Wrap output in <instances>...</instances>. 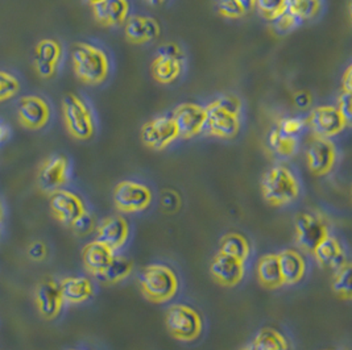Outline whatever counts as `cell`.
Wrapping results in <instances>:
<instances>
[{"label":"cell","instance_id":"cell-1","mask_svg":"<svg viewBox=\"0 0 352 350\" xmlns=\"http://www.w3.org/2000/svg\"><path fill=\"white\" fill-rule=\"evenodd\" d=\"M205 107L208 111L206 130L208 135L223 140L235 139L239 135L243 112V103L239 96L223 94L211 100Z\"/></svg>","mask_w":352,"mask_h":350},{"label":"cell","instance_id":"cell-2","mask_svg":"<svg viewBox=\"0 0 352 350\" xmlns=\"http://www.w3.org/2000/svg\"><path fill=\"white\" fill-rule=\"evenodd\" d=\"M74 74L87 86H100L111 74V60L104 49L91 43H77L72 49Z\"/></svg>","mask_w":352,"mask_h":350},{"label":"cell","instance_id":"cell-3","mask_svg":"<svg viewBox=\"0 0 352 350\" xmlns=\"http://www.w3.org/2000/svg\"><path fill=\"white\" fill-rule=\"evenodd\" d=\"M261 192L265 202L273 207H285L298 199L301 185L289 166L277 163L263 175Z\"/></svg>","mask_w":352,"mask_h":350},{"label":"cell","instance_id":"cell-4","mask_svg":"<svg viewBox=\"0 0 352 350\" xmlns=\"http://www.w3.org/2000/svg\"><path fill=\"white\" fill-rule=\"evenodd\" d=\"M63 117L69 135L80 141L94 137L96 119L89 102L78 94H67L63 100Z\"/></svg>","mask_w":352,"mask_h":350},{"label":"cell","instance_id":"cell-5","mask_svg":"<svg viewBox=\"0 0 352 350\" xmlns=\"http://www.w3.org/2000/svg\"><path fill=\"white\" fill-rule=\"evenodd\" d=\"M178 287L176 272L166 265H148L140 274L142 292L151 302H169L176 295Z\"/></svg>","mask_w":352,"mask_h":350},{"label":"cell","instance_id":"cell-6","mask_svg":"<svg viewBox=\"0 0 352 350\" xmlns=\"http://www.w3.org/2000/svg\"><path fill=\"white\" fill-rule=\"evenodd\" d=\"M165 323L170 334L184 342L197 340L204 329L201 315L194 308L185 304H173L169 307Z\"/></svg>","mask_w":352,"mask_h":350},{"label":"cell","instance_id":"cell-7","mask_svg":"<svg viewBox=\"0 0 352 350\" xmlns=\"http://www.w3.org/2000/svg\"><path fill=\"white\" fill-rule=\"evenodd\" d=\"M185 51L177 43L161 45L151 66L153 80L161 84L176 82L185 70Z\"/></svg>","mask_w":352,"mask_h":350},{"label":"cell","instance_id":"cell-8","mask_svg":"<svg viewBox=\"0 0 352 350\" xmlns=\"http://www.w3.org/2000/svg\"><path fill=\"white\" fill-rule=\"evenodd\" d=\"M152 199L151 189L136 180H123L113 190L115 207L124 213L143 212L151 206Z\"/></svg>","mask_w":352,"mask_h":350},{"label":"cell","instance_id":"cell-9","mask_svg":"<svg viewBox=\"0 0 352 350\" xmlns=\"http://www.w3.org/2000/svg\"><path fill=\"white\" fill-rule=\"evenodd\" d=\"M172 117L182 140H192L206 130L208 111L205 106L190 102L181 103L173 110Z\"/></svg>","mask_w":352,"mask_h":350},{"label":"cell","instance_id":"cell-10","mask_svg":"<svg viewBox=\"0 0 352 350\" xmlns=\"http://www.w3.org/2000/svg\"><path fill=\"white\" fill-rule=\"evenodd\" d=\"M142 141L152 150H164L179 139L172 115H160L146 121L142 132Z\"/></svg>","mask_w":352,"mask_h":350},{"label":"cell","instance_id":"cell-11","mask_svg":"<svg viewBox=\"0 0 352 350\" xmlns=\"http://www.w3.org/2000/svg\"><path fill=\"white\" fill-rule=\"evenodd\" d=\"M338 161V149L330 139L311 136L306 148V163L309 170L317 176L330 174Z\"/></svg>","mask_w":352,"mask_h":350},{"label":"cell","instance_id":"cell-12","mask_svg":"<svg viewBox=\"0 0 352 350\" xmlns=\"http://www.w3.org/2000/svg\"><path fill=\"white\" fill-rule=\"evenodd\" d=\"M72 165L63 154L50 156L43 162L37 174V185L45 194H53L64 189L70 180Z\"/></svg>","mask_w":352,"mask_h":350},{"label":"cell","instance_id":"cell-13","mask_svg":"<svg viewBox=\"0 0 352 350\" xmlns=\"http://www.w3.org/2000/svg\"><path fill=\"white\" fill-rule=\"evenodd\" d=\"M294 228L298 245L307 253H313L320 242L330 235L326 222L320 215L310 212L298 213L294 219Z\"/></svg>","mask_w":352,"mask_h":350},{"label":"cell","instance_id":"cell-14","mask_svg":"<svg viewBox=\"0 0 352 350\" xmlns=\"http://www.w3.org/2000/svg\"><path fill=\"white\" fill-rule=\"evenodd\" d=\"M64 60V48L54 38L40 40L33 51V67L43 80H52L57 75Z\"/></svg>","mask_w":352,"mask_h":350},{"label":"cell","instance_id":"cell-15","mask_svg":"<svg viewBox=\"0 0 352 350\" xmlns=\"http://www.w3.org/2000/svg\"><path fill=\"white\" fill-rule=\"evenodd\" d=\"M306 127L311 129L313 136H318L323 139H333L339 136L349 123L338 111L336 106H320L313 108L309 117L306 119Z\"/></svg>","mask_w":352,"mask_h":350},{"label":"cell","instance_id":"cell-16","mask_svg":"<svg viewBox=\"0 0 352 350\" xmlns=\"http://www.w3.org/2000/svg\"><path fill=\"white\" fill-rule=\"evenodd\" d=\"M16 113L19 123L23 127L40 130L48 126L52 119V107L43 96L24 95L17 102Z\"/></svg>","mask_w":352,"mask_h":350},{"label":"cell","instance_id":"cell-17","mask_svg":"<svg viewBox=\"0 0 352 350\" xmlns=\"http://www.w3.org/2000/svg\"><path fill=\"white\" fill-rule=\"evenodd\" d=\"M49 206L53 216L67 226H72L87 211L80 195L66 189L50 194Z\"/></svg>","mask_w":352,"mask_h":350},{"label":"cell","instance_id":"cell-18","mask_svg":"<svg viewBox=\"0 0 352 350\" xmlns=\"http://www.w3.org/2000/svg\"><path fill=\"white\" fill-rule=\"evenodd\" d=\"M34 302L43 318L47 320L57 318L65 304L60 285L52 279L40 282L34 290Z\"/></svg>","mask_w":352,"mask_h":350},{"label":"cell","instance_id":"cell-19","mask_svg":"<svg viewBox=\"0 0 352 350\" xmlns=\"http://www.w3.org/2000/svg\"><path fill=\"white\" fill-rule=\"evenodd\" d=\"M161 34L160 23L152 16L133 15L124 23V36L131 44L144 45L157 40Z\"/></svg>","mask_w":352,"mask_h":350},{"label":"cell","instance_id":"cell-20","mask_svg":"<svg viewBox=\"0 0 352 350\" xmlns=\"http://www.w3.org/2000/svg\"><path fill=\"white\" fill-rule=\"evenodd\" d=\"M210 272L219 285L232 287L239 285L243 281L245 268L243 261L219 252L210 265Z\"/></svg>","mask_w":352,"mask_h":350},{"label":"cell","instance_id":"cell-21","mask_svg":"<svg viewBox=\"0 0 352 350\" xmlns=\"http://www.w3.org/2000/svg\"><path fill=\"white\" fill-rule=\"evenodd\" d=\"M96 231V240L106 244L113 252L122 249L129 239V222L123 216L103 219Z\"/></svg>","mask_w":352,"mask_h":350},{"label":"cell","instance_id":"cell-22","mask_svg":"<svg viewBox=\"0 0 352 350\" xmlns=\"http://www.w3.org/2000/svg\"><path fill=\"white\" fill-rule=\"evenodd\" d=\"M91 8L96 23L106 28L124 25L131 14L129 0H102Z\"/></svg>","mask_w":352,"mask_h":350},{"label":"cell","instance_id":"cell-23","mask_svg":"<svg viewBox=\"0 0 352 350\" xmlns=\"http://www.w3.org/2000/svg\"><path fill=\"white\" fill-rule=\"evenodd\" d=\"M113 255L115 252L111 248H109L106 244L98 240L89 242L82 250V259H83L85 268L96 277H99L103 271L106 270Z\"/></svg>","mask_w":352,"mask_h":350},{"label":"cell","instance_id":"cell-24","mask_svg":"<svg viewBox=\"0 0 352 350\" xmlns=\"http://www.w3.org/2000/svg\"><path fill=\"white\" fill-rule=\"evenodd\" d=\"M313 255H316L320 266L336 271L347 264L346 253L343 245L339 240L329 235L326 239L320 242V245L314 249Z\"/></svg>","mask_w":352,"mask_h":350},{"label":"cell","instance_id":"cell-25","mask_svg":"<svg viewBox=\"0 0 352 350\" xmlns=\"http://www.w3.org/2000/svg\"><path fill=\"white\" fill-rule=\"evenodd\" d=\"M277 259L284 285H296L302 281L306 272V261L300 252L285 249L277 255Z\"/></svg>","mask_w":352,"mask_h":350},{"label":"cell","instance_id":"cell-26","mask_svg":"<svg viewBox=\"0 0 352 350\" xmlns=\"http://www.w3.org/2000/svg\"><path fill=\"white\" fill-rule=\"evenodd\" d=\"M58 285L63 299L67 304L87 302L94 295V285L86 277H66Z\"/></svg>","mask_w":352,"mask_h":350},{"label":"cell","instance_id":"cell-27","mask_svg":"<svg viewBox=\"0 0 352 350\" xmlns=\"http://www.w3.org/2000/svg\"><path fill=\"white\" fill-rule=\"evenodd\" d=\"M256 274L258 282L264 287L278 288L284 285L277 255H263L257 262Z\"/></svg>","mask_w":352,"mask_h":350},{"label":"cell","instance_id":"cell-28","mask_svg":"<svg viewBox=\"0 0 352 350\" xmlns=\"http://www.w3.org/2000/svg\"><path fill=\"white\" fill-rule=\"evenodd\" d=\"M268 145L277 157L290 159L297 153L300 141L298 137L284 135L277 128H274L268 136Z\"/></svg>","mask_w":352,"mask_h":350},{"label":"cell","instance_id":"cell-29","mask_svg":"<svg viewBox=\"0 0 352 350\" xmlns=\"http://www.w3.org/2000/svg\"><path fill=\"white\" fill-rule=\"evenodd\" d=\"M219 252L245 262V259L250 257V253H251V246H250L248 240L239 233H227L221 240Z\"/></svg>","mask_w":352,"mask_h":350},{"label":"cell","instance_id":"cell-30","mask_svg":"<svg viewBox=\"0 0 352 350\" xmlns=\"http://www.w3.org/2000/svg\"><path fill=\"white\" fill-rule=\"evenodd\" d=\"M251 344L256 350H290L287 337L273 328L260 329Z\"/></svg>","mask_w":352,"mask_h":350},{"label":"cell","instance_id":"cell-31","mask_svg":"<svg viewBox=\"0 0 352 350\" xmlns=\"http://www.w3.org/2000/svg\"><path fill=\"white\" fill-rule=\"evenodd\" d=\"M288 11L301 23L316 20L322 14L323 0H287Z\"/></svg>","mask_w":352,"mask_h":350},{"label":"cell","instance_id":"cell-32","mask_svg":"<svg viewBox=\"0 0 352 350\" xmlns=\"http://www.w3.org/2000/svg\"><path fill=\"white\" fill-rule=\"evenodd\" d=\"M132 269H133V264L131 259L123 255H115L110 265L99 277L107 283H119L126 278H129Z\"/></svg>","mask_w":352,"mask_h":350},{"label":"cell","instance_id":"cell-33","mask_svg":"<svg viewBox=\"0 0 352 350\" xmlns=\"http://www.w3.org/2000/svg\"><path fill=\"white\" fill-rule=\"evenodd\" d=\"M21 90V82L14 73L0 70V103L14 99Z\"/></svg>","mask_w":352,"mask_h":350},{"label":"cell","instance_id":"cell-34","mask_svg":"<svg viewBox=\"0 0 352 350\" xmlns=\"http://www.w3.org/2000/svg\"><path fill=\"white\" fill-rule=\"evenodd\" d=\"M255 10L270 23L288 11L287 0H255Z\"/></svg>","mask_w":352,"mask_h":350},{"label":"cell","instance_id":"cell-35","mask_svg":"<svg viewBox=\"0 0 352 350\" xmlns=\"http://www.w3.org/2000/svg\"><path fill=\"white\" fill-rule=\"evenodd\" d=\"M333 288L336 294L343 299H350L352 295L351 265L346 264L336 271L333 279Z\"/></svg>","mask_w":352,"mask_h":350},{"label":"cell","instance_id":"cell-36","mask_svg":"<svg viewBox=\"0 0 352 350\" xmlns=\"http://www.w3.org/2000/svg\"><path fill=\"white\" fill-rule=\"evenodd\" d=\"M306 127V120L298 116H287L278 120L276 128L284 135L298 137Z\"/></svg>","mask_w":352,"mask_h":350},{"label":"cell","instance_id":"cell-37","mask_svg":"<svg viewBox=\"0 0 352 350\" xmlns=\"http://www.w3.org/2000/svg\"><path fill=\"white\" fill-rule=\"evenodd\" d=\"M271 24H272L273 31L277 34H288L293 32L296 28H298L301 25V21L287 11L283 15L276 17L273 21H271Z\"/></svg>","mask_w":352,"mask_h":350},{"label":"cell","instance_id":"cell-38","mask_svg":"<svg viewBox=\"0 0 352 350\" xmlns=\"http://www.w3.org/2000/svg\"><path fill=\"white\" fill-rule=\"evenodd\" d=\"M217 8L219 15L224 19L235 20L245 15V12L235 0H217Z\"/></svg>","mask_w":352,"mask_h":350},{"label":"cell","instance_id":"cell-39","mask_svg":"<svg viewBox=\"0 0 352 350\" xmlns=\"http://www.w3.org/2000/svg\"><path fill=\"white\" fill-rule=\"evenodd\" d=\"M72 229L74 231L76 235H78L80 237L89 236L96 229V219L89 211H86L80 219L72 225Z\"/></svg>","mask_w":352,"mask_h":350},{"label":"cell","instance_id":"cell-40","mask_svg":"<svg viewBox=\"0 0 352 350\" xmlns=\"http://www.w3.org/2000/svg\"><path fill=\"white\" fill-rule=\"evenodd\" d=\"M27 255L34 262H41L48 257V246L43 241H33L27 249Z\"/></svg>","mask_w":352,"mask_h":350},{"label":"cell","instance_id":"cell-41","mask_svg":"<svg viewBox=\"0 0 352 350\" xmlns=\"http://www.w3.org/2000/svg\"><path fill=\"white\" fill-rule=\"evenodd\" d=\"M336 107L350 126L352 119L351 93H342L338 97V106Z\"/></svg>","mask_w":352,"mask_h":350},{"label":"cell","instance_id":"cell-42","mask_svg":"<svg viewBox=\"0 0 352 350\" xmlns=\"http://www.w3.org/2000/svg\"><path fill=\"white\" fill-rule=\"evenodd\" d=\"M161 206L166 212H175L181 206V199L175 191H165L161 196Z\"/></svg>","mask_w":352,"mask_h":350},{"label":"cell","instance_id":"cell-43","mask_svg":"<svg viewBox=\"0 0 352 350\" xmlns=\"http://www.w3.org/2000/svg\"><path fill=\"white\" fill-rule=\"evenodd\" d=\"M293 100H294V104H296L298 108L305 110V108L310 107V104H311V95H310L307 91H300V93H297V94L294 95Z\"/></svg>","mask_w":352,"mask_h":350},{"label":"cell","instance_id":"cell-44","mask_svg":"<svg viewBox=\"0 0 352 350\" xmlns=\"http://www.w3.org/2000/svg\"><path fill=\"white\" fill-rule=\"evenodd\" d=\"M342 93H352V66L350 65L342 75Z\"/></svg>","mask_w":352,"mask_h":350},{"label":"cell","instance_id":"cell-45","mask_svg":"<svg viewBox=\"0 0 352 350\" xmlns=\"http://www.w3.org/2000/svg\"><path fill=\"white\" fill-rule=\"evenodd\" d=\"M241 7V10L248 14L255 10V0H235Z\"/></svg>","mask_w":352,"mask_h":350},{"label":"cell","instance_id":"cell-46","mask_svg":"<svg viewBox=\"0 0 352 350\" xmlns=\"http://www.w3.org/2000/svg\"><path fill=\"white\" fill-rule=\"evenodd\" d=\"M11 137V129L4 123H0V145Z\"/></svg>","mask_w":352,"mask_h":350},{"label":"cell","instance_id":"cell-47","mask_svg":"<svg viewBox=\"0 0 352 350\" xmlns=\"http://www.w3.org/2000/svg\"><path fill=\"white\" fill-rule=\"evenodd\" d=\"M4 216H6V212H4V206L0 200V240L3 236V224H4Z\"/></svg>","mask_w":352,"mask_h":350},{"label":"cell","instance_id":"cell-48","mask_svg":"<svg viewBox=\"0 0 352 350\" xmlns=\"http://www.w3.org/2000/svg\"><path fill=\"white\" fill-rule=\"evenodd\" d=\"M85 1L93 7V5H96V4H98V3L102 1V0H85Z\"/></svg>","mask_w":352,"mask_h":350},{"label":"cell","instance_id":"cell-49","mask_svg":"<svg viewBox=\"0 0 352 350\" xmlns=\"http://www.w3.org/2000/svg\"><path fill=\"white\" fill-rule=\"evenodd\" d=\"M241 350H256L254 348V345L252 344H248V345H245V347H243Z\"/></svg>","mask_w":352,"mask_h":350},{"label":"cell","instance_id":"cell-50","mask_svg":"<svg viewBox=\"0 0 352 350\" xmlns=\"http://www.w3.org/2000/svg\"><path fill=\"white\" fill-rule=\"evenodd\" d=\"M165 0H149V3H152V4H161V3H164Z\"/></svg>","mask_w":352,"mask_h":350},{"label":"cell","instance_id":"cell-51","mask_svg":"<svg viewBox=\"0 0 352 350\" xmlns=\"http://www.w3.org/2000/svg\"><path fill=\"white\" fill-rule=\"evenodd\" d=\"M69 350H82V349H69Z\"/></svg>","mask_w":352,"mask_h":350},{"label":"cell","instance_id":"cell-52","mask_svg":"<svg viewBox=\"0 0 352 350\" xmlns=\"http://www.w3.org/2000/svg\"><path fill=\"white\" fill-rule=\"evenodd\" d=\"M326 350H336V349H326Z\"/></svg>","mask_w":352,"mask_h":350},{"label":"cell","instance_id":"cell-53","mask_svg":"<svg viewBox=\"0 0 352 350\" xmlns=\"http://www.w3.org/2000/svg\"><path fill=\"white\" fill-rule=\"evenodd\" d=\"M148 1H149V0H148Z\"/></svg>","mask_w":352,"mask_h":350}]
</instances>
